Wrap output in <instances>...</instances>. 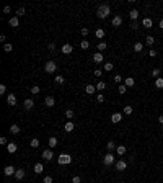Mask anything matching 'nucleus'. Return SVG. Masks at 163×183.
Wrapping results in <instances>:
<instances>
[{"mask_svg": "<svg viewBox=\"0 0 163 183\" xmlns=\"http://www.w3.org/2000/svg\"><path fill=\"white\" fill-rule=\"evenodd\" d=\"M7 103L8 105H10V106H15V105H16V97H15V93H8L7 95Z\"/></svg>", "mask_w": 163, "mask_h": 183, "instance_id": "0eeeda50", "label": "nucleus"}, {"mask_svg": "<svg viewBox=\"0 0 163 183\" xmlns=\"http://www.w3.org/2000/svg\"><path fill=\"white\" fill-rule=\"evenodd\" d=\"M158 121H160V123L163 124V114H161V116H158Z\"/></svg>", "mask_w": 163, "mask_h": 183, "instance_id": "052dcab7", "label": "nucleus"}, {"mask_svg": "<svg viewBox=\"0 0 163 183\" xmlns=\"http://www.w3.org/2000/svg\"><path fill=\"white\" fill-rule=\"evenodd\" d=\"M103 61H104L103 52H95V54H93V62H95V64H101Z\"/></svg>", "mask_w": 163, "mask_h": 183, "instance_id": "6e6552de", "label": "nucleus"}, {"mask_svg": "<svg viewBox=\"0 0 163 183\" xmlns=\"http://www.w3.org/2000/svg\"><path fill=\"white\" fill-rule=\"evenodd\" d=\"M0 144H2V146H8V141H7V137H0Z\"/></svg>", "mask_w": 163, "mask_h": 183, "instance_id": "864d4df0", "label": "nucleus"}, {"mask_svg": "<svg viewBox=\"0 0 163 183\" xmlns=\"http://www.w3.org/2000/svg\"><path fill=\"white\" fill-rule=\"evenodd\" d=\"M80 181H82V178H80L78 175H75V177L72 178V183H80Z\"/></svg>", "mask_w": 163, "mask_h": 183, "instance_id": "09e8293b", "label": "nucleus"}, {"mask_svg": "<svg viewBox=\"0 0 163 183\" xmlns=\"http://www.w3.org/2000/svg\"><path fill=\"white\" fill-rule=\"evenodd\" d=\"M30 146L33 147V149H36V147H39V139H31V142H30Z\"/></svg>", "mask_w": 163, "mask_h": 183, "instance_id": "72a5a7b5", "label": "nucleus"}, {"mask_svg": "<svg viewBox=\"0 0 163 183\" xmlns=\"http://www.w3.org/2000/svg\"><path fill=\"white\" fill-rule=\"evenodd\" d=\"M152 77H155V79H158V77H160V69H158V67L152 70Z\"/></svg>", "mask_w": 163, "mask_h": 183, "instance_id": "79ce46f5", "label": "nucleus"}, {"mask_svg": "<svg viewBox=\"0 0 163 183\" xmlns=\"http://www.w3.org/2000/svg\"><path fill=\"white\" fill-rule=\"evenodd\" d=\"M47 49H49V51H55V43H49V44H47Z\"/></svg>", "mask_w": 163, "mask_h": 183, "instance_id": "de8ad7c7", "label": "nucleus"}, {"mask_svg": "<svg viewBox=\"0 0 163 183\" xmlns=\"http://www.w3.org/2000/svg\"><path fill=\"white\" fill-rule=\"evenodd\" d=\"M129 16H131L132 21H136L137 18H139V10H137V8H132V10L129 12Z\"/></svg>", "mask_w": 163, "mask_h": 183, "instance_id": "f3484780", "label": "nucleus"}, {"mask_svg": "<svg viewBox=\"0 0 163 183\" xmlns=\"http://www.w3.org/2000/svg\"><path fill=\"white\" fill-rule=\"evenodd\" d=\"M96 100H98L100 103H103V101H104V95H103V93H98V97H96Z\"/></svg>", "mask_w": 163, "mask_h": 183, "instance_id": "8fccbe9b", "label": "nucleus"}, {"mask_svg": "<svg viewBox=\"0 0 163 183\" xmlns=\"http://www.w3.org/2000/svg\"><path fill=\"white\" fill-rule=\"evenodd\" d=\"M55 146H57V137H54V136H52V137H49V147H51V149H54Z\"/></svg>", "mask_w": 163, "mask_h": 183, "instance_id": "7c9ffc66", "label": "nucleus"}, {"mask_svg": "<svg viewBox=\"0 0 163 183\" xmlns=\"http://www.w3.org/2000/svg\"><path fill=\"white\" fill-rule=\"evenodd\" d=\"M3 13H10V7H5L3 8Z\"/></svg>", "mask_w": 163, "mask_h": 183, "instance_id": "13d9d810", "label": "nucleus"}, {"mask_svg": "<svg viewBox=\"0 0 163 183\" xmlns=\"http://www.w3.org/2000/svg\"><path fill=\"white\" fill-rule=\"evenodd\" d=\"M73 116H75V113H73L72 110H67V111H65V118H69V119H72Z\"/></svg>", "mask_w": 163, "mask_h": 183, "instance_id": "a19ab883", "label": "nucleus"}, {"mask_svg": "<svg viewBox=\"0 0 163 183\" xmlns=\"http://www.w3.org/2000/svg\"><path fill=\"white\" fill-rule=\"evenodd\" d=\"M57 162H59V165H69V163L72 162V157L69 155V154H60V155L57 157Z\"/></svg>", "mask_w": 163, "mask_h": 183, "instance_id": "f03ea898", "label": "nucleus"}, {"mask_svg": "<svg viewBox=\"0 0 163 183\" xmlns=\"http://www.w3.org/2000/svg\"><path fill=\"white\" fill-rule=\"evenodd\" d=\"M41 90H39V87H38V85H34V87H31V93L33 95H38V93H39Z\"/></svg>", "mask_w": 163, "mask_h": 183, "instance_id": "37998d69", "label": "nucleus"}, {"mask_svg": "<svg viewBox=\"0 0 163 183\" xmlns=\"http://www.w3.org/2000/svg\"><path fill=\"white\" fill-rule=\"evenodd\" d=\"M85 92H87L88 95H93L95 92H96V87H95V85H90V83H88L87 87H85Z\"/></svg>", "mask_w": 163, "mask_h": 183, "instance_id": "412c9836", "label": "nucleus"}, {"mask_svg": "<svg viewBox=\"0 0 163 183\" xmlns=\"http://www.w3.org/2000/svg\"><path fill=\"white\" fill-rule=\"evenodd\" d=\"M161 131H163V124H161Z\"/></svg>", "mask_w": 163, "mask_h": 183, "instance_id": "680f3d73", "label": "nucleus"}, {"mask_svg": "<svg viewBox=\"0 0 163 183\" xmlns=\"http://www.w3.org/2000/svg\"><path fill=\"white\" fill-rule=\"evenodd\" d=\"M106 47H108L106 43H104V41H100V43H98V52H103L104 49H106Z\"/></svg>", "mask_w": 163, "mask_h": 183, "instance_id": "cd10ccee", "label": "nucleus"}, {"mask_svg": "<svg viewBox=\"0 0 163 183\" xmlns=\"http://www.w3.org/2000/svg\"><path fill=\"white\" fill-rule=\"evenodd\" d=\"M109 13H111V7H109L108 3L100 5V7H98V10H96V15H98V18H101V20L108 18V16H109Z\"/></svg>", "mask_w": 163, "mask_h": 183, "instance_id": "f257e3e1", "label": "nucleus"}, {"mask_svg": "<svg viewBox=\"0 0 163 183\" xmlns=\"http://www.w3.org/2000/svg\"><path fill=\"white\" fill-rule=\"evenodd\" d=\"M72 52H73V47H72V44L65 43V44L62 46V54H72Z\"/></svg>", "mask_w": 163, "mask_h": 183, "instance_id": "9b49d317", "label": "nucleus"}, {"mask_svg": "<svg viewBox=\"0 0 163 183\" xmlns=\"http://www.w3.org/2000/svg\"><path fill=\"white\" fill-rule=\"evenodd\" d=\"M122 119V113H114L111 116V123H121Z\"/></svg>", "mask_w": 163, "mask_h": 183, "instance_id": "a211bd4d", "label": "nucleus"}, {"mask_svg": "<svg viewBox=\"0 0 163 183\" xmlns=\"http://www.w3.org/2000/svg\"><path fill=\"white\" fill-rule=\"evenodd\" d=\"M134 51L142 54V51H143V44H142V43H136V44H134Z\"/></svg>", "mask_w": 163, "mask_h": 183, "instance_id": "393cba45", "label": "nucleus"}, {"mask_svg": "<svg viewBox=\"0 0 163 183\" xmlns=\"http://www.w3.org/2000/svg\"><path fill=\"white\" fill-rule=\"evenodd\" d=\"M114 82H116V83H121L122 82V77L118 74V75H114Z\"/></svg>", "mask_w": 163, "mask_h": 183, "instance_id": "49530a36", "label": "nucleus"}, {"mask_svg": "<svg viewBox=\"0 0 163 183\" xmlns=\"http://www.w3.org/2000/svg\"><path fill=\"white\" fill-rule=\"evenodd\" d=\"M43 183H52V177H44V178H43Z\"/></svg>", "mask_w": 163, "mask_h": 183, "instance_id": "3c124183", "label": "nucleus"}, {"mask_svg": "<svg viewBox=\"0 0 163 183\" xmlns=\"http://www.w3.org/2000/svg\"><path fill=\"white\" fill-rule=\"evenodd\" d=\"M153 43H155V38H153V36H147L145 38V44L147 46H153Z\"/></svg>", "mask_w": 163, "mask_h": 183, "instance_id": "2f4dec72", "label": "nucleus"}, {"mask_svg": "<svg viewBox=\"0 0 163 183\" xmlns=\"http://www.w3.org/2000/svg\"><path fill=\"white\" fill-rule=\"evenodd\" d=\"M124 85L126 87H134L136 85V80H134L132 77H127V79H124Z\"/></svg>", "mask_w": 163, "mask_h": 183, "instance_id": "5701e85b", "label": "nucleus"}, {"mask_svg": "<svg viewBox=\"0 0 163 183\" xmlns=\"http://www.w3.org/2000/svg\"><path fill=\"white\" fill-rule=\"evenodd\" d=\"M142 26L143 28H147V30H148V28H152L153 26V21H152V18H143V20H142Z\"/></svg>", "mask_w": 163, "mask_h": 183, "instance_id": "4468645a", "label": "nucleus"}, {"mask_svg": "<svg viewBox=\"0 0 163 183\" xmlns=\"http://www.w3.org/2000/svg\"><path fill=\"white\" fill-rule=\"evenodd\" d=\"M73 129H75V124H73L72 121H67L65 126H64V131H65V132H72Z\"/></svg>", "mask_w": 163, "mask_h": 183, "instance_id": "dca6fc26", "label": "nucleus"}, {"mask_svg": "<svg viewBox=\"0 0 163 183\" xmlns=\"http://www.w3.org/2000/svg\"><path fill=\"white\" fill-rule=\"evenodd\" d=\"M15 173H16V168L12 167V165H7V167L3 168V175H5V177H12V175H15Z\"/></svg>", "mask_w": 163, "mask_h": 183, "instance_id": "423d86ee", "label": "nucleus"}, {"mask_svg": "<svg viewBox=\"0 0 163 183\" xmlns=\"http://www.w3.org/2000/svg\"><path fill=\"white\" fill-rule=\"evenodd\" d=\"M155 87L157 88H163V79H160V77L155 79Z\"/></svg>", "mask_w": 163, "mask_h": 183, "instance_id": "c9c22d12", "label": "nucleus"}, {"mask_svg": "<svg viewBox=\"0 0 163 183\" xmlns=\"http://www.w3.org/2000/svg\"><path fill=\"white\" fill-rule=\"evenodd\" d=\"M121 25H122V16L116 15V16L113 18V26H114V28H119Z\"/></svg>", "mask_w": 163, "mask_h": 183, "instance_id": "ddd939ff", "label": "nucleus"}, {"mask_svg": "<svg viewBox=\"0 0 163 183\" xmlns=\"http://www.w3.org/2000/svg\"><path fill=\"white\" fill-rule=\"evenodd\" d=\"M8 25L16 28V26H20V18L18 16H10V20H8Z\"/></svg>", "mask_w": 163, "mask_h": 183, "instance_id": "9d476101", "label": "nucleus"}, {"mask_svg": "<svg viewBox=\"0 0 163 183\" xmlns=\"http://www.w3.org/2000/svg\"><path fill=\"white\" fill-rule=\"evenodd\" d=\"M43 170H44V165H43L41 162H38L36 165H34V173H36V175H39V173H43Z\"/></svg>", "mask_w": 163, "mask_h": 183, "instance_id": "aec40b11", "label": "nucleus"}, {"mask_svg": "<svg viewBox=\"0 0 163 183\" xmlns=\"http://www.w3.org/2000/svg\"><path fill=\"white\" fill-rule=\"evenodd\" d=\"M44 103H46V106H49V108H52L54 105H55V100H54V97H46V100H44Z\"/></svg>", "mask_w": 163, "mask_h": 183, "instance_id": "6ab92c4d", "label": "nucleus"}, {"mask_svg": "<svg viewBox=\"0 0 163 183\" xmlns=\"http://www.w3.org/2000/svg\"><path fill=\"white\" fill-rule=\"evenodd\" d=\"M25 175H26V173H25V170H23V168H20V170H16V173H15V178H16V180H23V178H25Z\"/></svg>", "mask_w": 163, "mask_h": 183, "instance_id": "4be33fe9", "label": "nucleus"}, {"mask_svg": "<svg viewBox=\"0 0 163 183\" xmlns=\"http://www.w3.org/2000/svg\"><path fill=\"white\" fill-rule=\"evenodd\" d=\"M118 92H119L121 95H124V93H126V92H127V87H126V85H124V83H122V85H119V88H118Z\"/></svg>", "mask_w": 163, "mask_h": 183, "instance_id": "58836bf2", "label": "nucleus"}, {"mask_svg": "<svg viewBox=\"0 0 163 183\" xmlns=\"http://www.w3.org/2000/svg\"><path fill=\"white\" fill-rule=\"evenodd\" d=\"M95 34H96V38H98V39H103L106 33H104V30H103V28H98V30L95 31Z\"/></svg>", "mask_w": 163, "mask_h": 183, "instance_id": "b1692460", "label": "nucleus"}, {"mask_svg": "<svg viewBox=\"0 0 163 183\" xmlns=\"http://www.w3.org/2000/svg\"><path fill=\"white\" fill-rule=\"evenodd\" d=\"M10 132L12 134H18V132H20V126H18V124H12V126H10Z\"/></svg>", "mask_w": 163, "mask_h": 183, "instance_id": "c85d7f7f", "label": "nucleus"}, {"mask_svg": "<svg viewBox=\"0 0 163 183\" xmlns=\"http://www.w3.org/2000/svg\"><path fill=\"white\" fill-rule=\"evenodd\" d=\"M103 67H104V70H108V72H109V70H113V67H114V65H113V62H104Z\"/></svg>", "mask_w": 163, "mask_h": 183, "instance_id": "4c0bfd02", "label": "nucleus"}, {"mask_svg": "<svg viewBox=\"0 0 163 183\" xmlns=\"http://www.w3.org/2000/svg\"><path fill=\"white\" fill-rule=\"evenodd\" d=\"M106 149H108L109 152H111V150H114V142H113V141H109V142L106 144Z\"/></svg>", "mask_w": 163, "mask_h": 183, "instance_id": "c03bdc74", "label": "nucleus"}, {"mask_svg": "<svg viewBox=\"0 0 163 183\" xmlns=\"http://www.w3.org/2000/svg\"><path fill=\"white\" fill-rule=\"evenodd\" d=\"M5 93H7V85L2 83V85H0V95H5Z\"/></svg>", "mask_w": 163, "mask_h": 183, "instance_id": "a18cd8bd", "label": "nucleus"}, {"mask_svg": "<svg viewBox=\"0 0 163 183\" xmlns=\"http://www.w3.org/2000/svg\"><path fill=\"white\" fill-rule=\"evenodd\" d=\"M83 36H88V28H82V31H80Z\"/></svg>", "mask_w": 163, "mask_h": 183, "instance_id": "6e6d98bb", "label": "nucleus"}, {"mask_svg": "<svg viewBox=\"0 0 163 183\" xmlns=\"http://www.w3.org/2000/svg\"><path fill=\"white\" fill-rule=\"evenodd\" d=\"M131 28H132V30H139V23H137V21H132V23H131Z\"/></svg>", "mask_w": 163, "mask_h": 183, "instance_id": "603ef678", "label": "nucleus"}, {"mask_svg": "<svg viewBox=\"0 0 163 183\" xmlns=\"http://www.w3.org/2000/svg\"><path fill=\"white\" fill-rule=\"evenodd\" d=\"M148 56H150V57H157V51H155V49H150V51H148Z\"/></svg>", "mask_w": 163, "mask_h": 183, "instance_id": "5fc2aeb1", "label": "nucleus"}, {"mask_svg": "<svg viewBox=\"0 0 163 183\" xmlns=\"http://www.w3.org/2000/svg\"><path fill=\"white\" fill-rule=\"evenodd\" d=\"M132 111H134V108L131 106V105H126V106H124V114L129 116V114H132Z\"/></svg>", "mask_w": 163, "mask_h": 183, "instance_id": "473e14b6", "label": "nucleus"}, {"mask_svg": "<svg viewBox=\"0 0 163 183\" xmlns=\"http://www.w3.org/2000/svg\"><path fill=\"white\" fill-rule=\"evenodd\" d=\"M158 26L161 28V30H163V18H161V20H160V23H158Z\"/></svg>", "mask_w": 163, "mask_h": 183, "instance_id": "bf43d9fd", "label": "nucleus"}, {"mask_svg": "<svg viewBox=\"0 0 163 183\" xmlns=\"http://www.w3.org/2000/svg\"><path fill=\"white\" fill-rule=\"evenodd\" d=\"M95 87H96V90H98V92H101V90H104V88H106V83H104L103 80H100V82H98L96 85H95Z\"/></svg>", "mask_w": 163, "mask_h": 183, "instance_id": "bb28decb", "label": "nucleus"}, {"mask_svg": "<svg viewBox=\"0 0 163 183\" xmlns=\"http://www.w3.org/2000/svg\"><path fill=\"white\" fill-rule=\"evenodd\" d=\"M93 74H95V77H101V69H96Z\"/></svg>", "mask_w": 163, "mask_h": 183, "instance_id": "4d7b16f0", "label": "nucleus"}, {"mask_svg": "<svg viewBox=\"0 0 163 183\" xmlns=\"http://www.w3.org/2000/svg\"><path fill=\"white\" fill-rule=\"evenodd\" d=\"M41 157H43V160H46V162H51V160H52V157H54V154H52V150H51V149H46V150H43Z\"/></svg>", "mask_w": 163, "mask_h": 183, "instance_id": "39448f33", "label": "nucleus"}, {"mask_svg": "<svg viewBox=\"0 0 163 183\" xmlns=\"http://www.w3.org/2000/svg\"><path fill=\"white\" fill-rule=\"evenodd\" d=\"M7 150H8V154H15L16 150H18V146L15 142H8V146H7Z\"/></svg>", "mask_w": 163, "mask_h": 183, "instance_id": "2eb2a0df", "label": "nucleus"}, {"mask_svg": "<svg viewBox=\"0 0 163 183\" xmlns=\"http://www.w3.org/2000/svg\"><path fill=\"white\" fill-rule=\"evenodd\" d=\"M25 13H26V10H25L23 7H20V8H18V10H16V16H18V18H20V16H23Z\"/></svg>", "mask_w": 163, "mask_h": 183, "instance_id": "e433bc0d", "label": "nucleus"}, {"mask_svg": "<svg viewBox=\"0 0 163 183\" xmlns=\"http://www.w3.org/2000/svg\"><path fill=\"white\" fill-rule=\"evenodd\" d=\"M54 82H55V83H59V85H62V83L65 82V79H64L62 75H55V77H54Z\"/></svg>", "mask_w": 163, "mask_h": 183, "instance_id": "c756f323", "label": "nucleus"}, {"mask_svg": "<svg viewBox=\"0 0 163 183\" xmlns=\"http://www.w3.org/2000/svg\"><path fill=\"white\" fill-rule=\"evenodd\" d=\"M23 106H25V110H33V106H34V101H33L31 98H26V100L23 101Z\"/></svg>", "mask_w": 163, "mask_h": 183, "instance_id": "f8f14e48", "label": "nucleus"}, {"mask_svg": "<svg viewBox=\"0 0 163 183\" xmlns=\"http://www.w3.org/2000/svg\"><path fill=\"white\" fill-rule=\"evenodd\" d=\"M126 168H127V163L124 162V160H118V162H116V170H118V172H124Z\"/></svg>", "mask_w": 163, "mask_h": 183, "instance_id": "1a4fd4ad", "label": "nucleus"}, {"mask_svg": "<svg viewBox=\"0 0 163 183\" xmlns=\"http://www.w3.org/2000/svg\"><path fill=\"white\" fill-rule=\"evenodd\" d=\"M103 163H104L106 167H109V165H113V163H114V155H113L111 152H108L106 155L103 157Z\"/></svg>", "mask_w": 163, "mask_h": 183, "instance_id": "20e7f679", "label": "nucleus"}, {"mask_svg": "<svg viewBox=\"0 0 163 183\" xmlns=\"http://www.w3.org/2000/svg\"><path fill=\"white\" fill-rule=\"evenodd\" d=\"M80 47H82V49H88V47H90V41L88 39H83L80 43Z\"/></svg>", "mask_w": 163, "mask_h": 183, "instance_id": "f704fd0d", "label": "nucleus"}, {"mask_svg": "<svg viewBox=\"0 0 163 183\" xmlns=\"http://www.w3.org/2000/svg\"><path fill=\"white\" fill-rule=\"evenodd\" d=\"M3 49H5L7 52H12V51H13V46H12L10 43H5V46H3Z\"/></svg>", "mask_w": 163, "mask_h": 183, "instance_id": "ea45409f", "label": "nucleus"}, {"mask_svg": "<svg viewBox=\"0 0 163 183\" xmlns=\"http://www.w3.org/2000/svg\"><path fill=\"white\" fill-rule=\"evenodd\" d=\"M44 70H46L47 74L55 72V70H57V64H55L54 61H47V62H46V65H44Z\"/></svg>", "mask_w": 163, "mask_h": 183, "instance_id": "7ed1b4c3", "label": "nucleus"}, {"mask_svg": "<svg viewBox=\"0 0 163 183\" xmlns=\"http://www.w3.org/2000/svg\"><path fill=\"white\" fill-rule=\"evenodd\" d=\"M126 146H118L116 147V152H118V155H124V154H126Z\"/></svg>", "mask_w": 163, "mask_h": 183, "instance_id": "a878e982", "label": "nucleus"}]
</instances>
